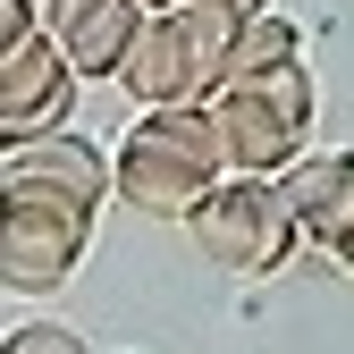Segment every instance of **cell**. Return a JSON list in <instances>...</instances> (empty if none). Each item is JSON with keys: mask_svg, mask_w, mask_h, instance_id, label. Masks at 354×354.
<instances>
[{"mask_svg": "<svg viewBox=\"0 0 354 354\" xmlns=\"http://www.w3.org/2000/svg\"><path fill=\"white\" fill-rule=\"evenodd\" d=\"M186 236H194V253L211 261V270L270 279L279 261H295L304 219H295V203H287V186H279V177H245V169H236V177H219V186L194 203Z\"/></svg>", "mask_w": 354, "mask_h": 354, "instance_id": "6da1fadb", "label": "cell"}, {"mask_svg": "<svg viewBox=\"0 0 354 354\" xmlns=\"http://www.w3.org/2000/svg\"><path fill=\"white\" fill-rule=\"evenodd\" d=\"M93 211L68 186H51V177H9V219H0V270H9L17 295H51L76 279L84 245H93Z\"/></svg>", "mask_w": 354, "mask_h": 354, "instance_id": "7a4b0ae2", "label": "cell"}, {"mask_svg": "<svg viewBox=\"0 0 354 354\" xmlns=\"http://www.w3.org/2000/svg\"><path fill=\"white\" fill-rule=\"evenodd\" d=\"M219 127H228V160L245 177H287L304 160V127H313V102L270 93V84H219Z\"/></svg>", "mask_w": 354, "mask_h": 354, "instance_id": "3957f363", "label": "cell"}, {"mask_svg": "<svg viewBox=\"0 0 354 354\" xmlns=\"http://www.w3.org/2000/svg\"><path fill=\"white\" fill-rule=\"evenodd\" d=\"M76 59L59 51V34H26L0 51V127H9V144L26 136H51V127H68L76 110Z\"/></svg>", "mask_w": 354, "mask_h": 354, "instance_id": "277c9868", "label": "cell"}, {"mask_svg": "<svg viewBox=\"0 0 354 354\" xmlns=\"http://www.w3.org/2000/svg\"><path fill=\"white\" fill-rule=\"evenodd\" d=\"M127 93H136V110H169V102H211L219 76L211 59L194 51V34L177 26V9H152V26L136 34V51H127Z\"/></svg>", "mask_w": 354, "mask_h": 354, "instance_id": "5b68a950", "label": "cell"}, {"mask_svg": "<svg viewBox=\"0 0 354 354\" xmlns=\"http://www.w3.org/2000/svg\"><path fill=\"white\" fill-rule=\"evenodd\" d=\"M219 186V177L203 160H186L177 144L144 136V127H127V144H118V203H136L144 219H194V203Z\"/></svg>", "mask_w": 354, "mask_h": 354, "instance_id": "8992f818", "label": "cell"}, {"mask_svg": "<svg viewBox=\"0 0 354 354\" xmlns=\"http://www.w3.org/2000/svg\"><path fill=\"white\" fill-rule=\"evenodd\" d=\"M51 34H59V51L76 59V76L93 84V76H127V51H136V34L152 26L144 0H51Z\"/></svg>", "mask_w": 354, "mask_h": 354, "instance_id": "52a82bcc", "label": "cell"}, {"mask_svg": "<svg viewBox=\"0 0 354 354\" xmlns=\"http://www.w3.org/2000/svg\"><path fill=\"white\" fill-rule=\"evenodd\" d=\"M279 186H287V203H295V219H304V236L337 253L346 228H354V152H304Z\"/></svg>", "mask_w": 354, "mask_h": 354, "instance_id": "ba28073f", "label": "cell"}, {"mask_svg": "<svg viewBox=\"0 0 354 354\" xmlns=\"http://www.w3.org/2000/svg\"><path fill=\"white\" fill-rule=\"evenodd\" d=\"M9 177H51V186H68V194H84V203H110V194H118V160H102L76 127H51V136L9 144Z\"/></svg>", "mask_w": 354, "mask_h": 354, "instance_id": "9c48e42d", "label": "cell"}, {"mask_svg": "<svg viewBox=\"0 0 354 354\" xmlns=\"http://www.w3.org/2000/svg\"><path fill=\"white\" fill-rule=\"evenodd\" d=\"M304 51V34H295V17H279V9H261L253 26H245V42H236V59H228V84H245V76H261V68H287Z\"/></svg>", "mask_w": 354, "mask_h": 354, "instance_id": "30bf717a", "label": "cell"}, {"mask_svg": "<svg viewBox=\"0 0 354 354\" xmlns=\"http://www.w3.org/2000/svg\"><path fill=\"white\" fill-rule=\"evenodd\" d=\"M9 354H93V346L68 321H26V329H9Z\"/></svg>", "mask_w": 354, "mask_h": 354, "instance_id": "8fae6325", "label": "cell"}, {"mask_svg": "<svg viewBox=\"0 0 354 354\" xmlns=\"http://www.w3.org/2000/svg\"><path fill=\"white\" fill-rule=\"evenodd\" d=\"M144 9H177V0H144Z\"/></svg>", "mask_w": 354, "mask_h": 354, "instance_id": "7c38bea8", "label": "cell"}]
</instances>
